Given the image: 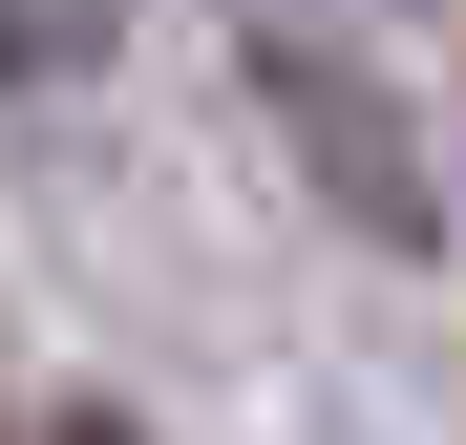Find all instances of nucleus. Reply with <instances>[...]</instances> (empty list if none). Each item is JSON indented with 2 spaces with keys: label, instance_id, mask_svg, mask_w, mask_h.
<instances>
[{
  "label": "nucleus",
  "instance_id": "f257e3e1",
  "mask_svg": "<svg viewBox=\"0 0 466 445\" xmlns=\"http://www.w3.org/2000/svg\"><path fill=\"white\" fill-rule=\"evenodd\" d=\"M233 86H255V127H276L297 170L360 212L381 255H445V148L403 127V86H381L360 43H319V22H255V43H233Z\"/></svg>",
  "mask_w": 466,
  "mask_h": 445
},
{
  "label": "nucleus",
  "instance_id": "f03ea898",
  "mask_svg": "<svg viewBox=\"0 0 466 445\" xmlns=\"http://www.w3.org/2000/svg\"><path fill=\"white\" fill-rule=\"evenodd\" d=\"M86 64H106V0H0V86H86Z\"/></svg>",
  "mask_w": 466,
  "mask_h": 445
},
{
  "label": "nucleus",
  "instance_id": "7ed1b4c3",
  "mask_svg": "<svg viewBox=\"0 0 466 445\" xmlns=\"http://www.w3.org/2000/svg\"><path fill=\"white\" fill-rule=\"evenodd\" d=\"M43 445H127V424H106V403H64V424H43Z\"/></svg>",
  "mask_w": 466,
  "mask_h": 445
}]
</instances>
